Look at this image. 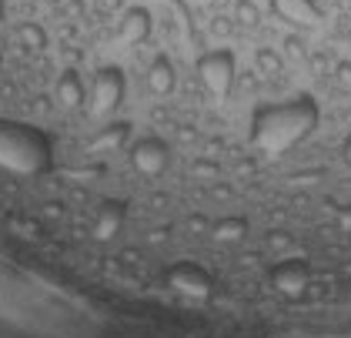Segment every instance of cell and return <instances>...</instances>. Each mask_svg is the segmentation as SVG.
I'll return each instance as SVG.
<instances>
[{
	"label": "cell",
	"instance_id": "cell-1",
	"mask_svg": "<svg viewBox=\"0 0 351 338\" xmlns=\"http://www.w3.org/2000/svg\"><path fill=\"white\" fill-rule=\"evenodd\" d=\"M318 101L311 94H295L288 101L258 104L251 114V144L268 157L288 155L318 128Z\"/></svg>",
	"mask_w": 351,
	"mask_h": 338
},
{
	"label": "cell",
	"instance_id": "cell-2",
	"mask_svg": "<svg viewBox=\"0 0 351 338\" xmlns=\"http://www.w3.org/2000/svg\"><path fill=\"white\" fill-rule=\"evenodd\" d=\"M197 80L208 87V94L224 101L231 91H234V80H238V57L231 47H215V51H204L194 64Z\"/></svg>",
	"mask_w": 351,
	"mask_h": 338
},
{
	"label": "cell",
	"instance_id": "cell-3",
	"mask_svg": "<svg viewBox=\"0 0 351 338\" xmlns=\"http://www.w3.org/2000/svg\"><path fill=\"white\" fill-rule=\"evenodd\" d=\"M124 94H128V78H124V71L121 67H101L94 80H90V87H87V111H90V117H97V121H104L110 117L121 101H124Z\"/></svg>",
	"mask_w": 351,
	"mask_h": 338
},
{
	"label": "cell",
	"instance_id": "cell-4",
	"mask_svg": "<svg viewBox=\"0 0 351 338\" xmlns=\"http://www.w3.org/2000/svg\"><path fill=\"white\" fill-rule=\"evenodd\" d=\"M268 285L288 298V302H298L308 295V285H311V264L304 258H281L268 268Z\"/></svg>",
	"mask_w": 351,
	"mask_h": 338
},
{
	"label": "cell",
	"instance_id": "cell-5",
	"mask_svg": "<svg viewBox=\"0 0 351 338\" xmlns=\"http://www.w3.org/2000/svg\"><path fill=\"white\" fill-rule=\"evenodd\" d=\"M164 285L171 291H178V295H184V298L201 302L215 291V278L194 261H174V264L164 268Z\"/></svg>",
	"mask_w": 351,
	"mask_h": 338
},
{
	"label": "cell",
	"instance_id": "cell-6",
	"mask_svg": "<svg viewBox=\"0 0 351 338\" xmlns=\"http://www.w3.org/2000/svg\"><path fill=\"white\" fill-rule=\"evenodd\" d=\"M128 161L141 178H161L164 171L171 168V148L161 137H137L134 144L128 148Z\"/></svg>",
	"mask_w": 351,
	"mask_h": 338
},
{
	"label": "cell",
	"instance_id": "cell-7",
	"mask_svg": "<svg viewBox=\"0 0 351 338\" xmlns=\"http://www.w3.org/2000/svg\"><path fill=\"white\" fill-rule=\"evenodd\" d=\"M271 14L285 24L301 27V30L318 27L324 21V10L315 0H271Z\"/></svg>",
	"mask_w": 351,
	"mask_h": 338
},
{
	"label": "cell",
	"instance_id": "cell-8",
	"mask_svg": "<svg viewBox=\"0 0 351 338\" xmlns=\"http://www.w3.org/2000/svg\"><path fill=\"white\" fill-rule=\"evenodd\" d=\"M151 30H154V17H151V10L147 7H128L124 14H121V24H117V34H121V41L128 44V47H141V44H147L151 41Z\"/></svg>",
	"mask_w": 351,
	"mask_h": 338
},
{
	"label": "cell",
	"instance_id": "cell-9",
	"mask_svg": "<svg viewBox=\"0 0 351 338\" xmlns=\"http://www.w3.org/2000/svg\"><path fill=\"white\" fill-rule=\"evenodd\" d=\"M144 84L154 98H171L174 87H178V74H174V64L167 54H154V60L147 64V74H144Z\"/></svg>",
	"mask_w": 351,
	"mask_h": 338
},
{
	"label": "cell",
	"instance_id": "cell-10",
	"mask_svg": "<svg viewBox=\"0 0 351 338\" xmlns=\"http://www.w3.org/2000/svg\"><path fill=\"white\" fill-rule=\"evenodd\" d=\"M124 221H128V208L121 205V201H104L101 211H97V221H94V241H110V238H117L121 228H124Z\"/></svg>",
	"mask_w": 351,
	"mask_h": 338
},
{
	"label": "cell",
	"instance_id": "cell-11",
	"mask_svg": "<svg viewBox=\"0 0 351 338\" xmlns=\"http://www.w3.org/2000/svg\"><path fill=\"white\" fill-rule=\"evenodd\" d=\"M54 98L64 111H81V107H87V87H84L81 74H77V71H64V74L57 78Z\"/></svg>",
	"mask_w": 351,
	"mask_h": 338
},
{
	"label": "cell",
	"instance_id": "cell-12",
	"mask_svg": "<svg viewBox=\"0 0 351 338\" xmlns=\"http://www.w3.org/2000/svg\"><path fill=\"white\" fill-rule=\"evenodd\" d=\"M208 234L215 238L217 245H238V241H244V234H247V218H244V214L217 218V221H211Z\"/></svg>",
	"mask_w": 351,
	"mask_h": 338
},
{
	"label": "cell",
	"instance_id": "cell-13",
	"mask_svg": "<svg viewBox=\"0 0 351 338\" xmlns=\"http://www.w3.org/2000/svg\"><path fill=\"white\" fill-rule=\"evenodd\" d=\"M17 41L27 51H44L47 47V30L37 24V21H24V24L17 27Z\"/></svg>",
	"mask_w": 351,
	"mask_h": 338
},
{
	"label": "cell",
	"instance_id": "cell-14",
	"mask_svg": "<svg viewBox=\"0 0 351 338\" xmlns=\"http://www.w3.org/2000/svg\"><path fill=\"white\" fill-rule=\"evenodd\" d=\"M254 67H258V74H265V78H278V74L285 71V57L274 51V47H258V51H254Z\"/></svg>",
	"mask_w": 351,
	"mask_h": 338
},
{
	"label": "cell",
	"instance_id": "cell-15",
	"mask_svg": "<svg viewBox=\"0 0 351 338\" xmlns=\"http://www.w3.org/2000/svg\"><path fill=\"white\" fill-rule=\"evenodd\" d=\"M234 24H241V27H258L261 24V10H258V3L238 0V3H234Z\"/></svg>",
	"mask_w": 351,
	"mask_h": 338
},
{
	"label": "cell",
	"instance_id": "cell-16",
	"mask_svg": "<svg viewBox=\"0 0 351 338\" xmlns=\"http://www.w3.org/2000/svg\"><path fill=\"white\" fill-rule=\"evenodd\" d=\"M285 47H288V57H304V41L301 37H288Z\"/></svg>",
	"mask_w": 351,
	"mask_h": 338
},
{
	"label": "cell",
	"instance_id": "cell-17",
	"mask_svg": "<svg viewBox=\"0 0 351 338\" xmlns=\"http://www.w3.org/2000/svg\"><path fill=\"white\" fill-rule=\"evenodd\" d=\"M194 174H211V178H215L217 168H215V164H204V161H197V164H194Z\"/></svg>",
	"mask_w": 351,
	"mask_h": 338
},
{
	"label": "cell",
	"instance_id": "cell-18",
	"mask_svg": "<svg viewBox=\"0 0 351 338\" xmlns=\"http://www.w3.org/2000/svg\"><path fill=\"white\" fill-rule=\"evenodd\" d=\"M341 157H345V164L351 168V131H348V137L341 141Z\"/></svg>",
	"mask_w": 351,
	"mask_h": 338
},
{
	"label": "cell",
	"instance_id": "cell-19",
	"mask_svg": "<svg viewBox=\"0 0 351 338\" xmlns=\"http://www.w3.org/2000/svg\"><path fill=\"white\" fill-rule=\"evenodd\" d=\"M338 221H341V228H348V232H351V208H341Z\"/></svg>",
	"mask_w": 351,
	"mask_h": 338
},
{
	"label": "cell",
	"instance_id": "cell-20",
	"mask_svg": "<svg viewBox=\"0 0 351 338\" xmlns=\"http://www.w3.org/2000/svg\"><path fill=\"white\" fill-rule=\"evenodd\" d=\"M104 7H108V10H117V7H121V0H104Z\"/></svg>",
	"mask_w": 351,
	"mask_h": 338
},
{
	"label": "cell",
	"instance_id": "cell-21",
	"mask_svg": "<svg viewBox=\"0 0 351 338\" xmlns=\"http://www.w3.org/2000/svg\"><path fill=\"white\" fill-rule=\"evenodd\" d=\"M3 17H7V7H3V0H0V24H3Z\"/></svg>",
	"mask_w": 351,
	"mask_h": 338
},
{
	"label": "cell",
	"instance_id": "cell-22",
	"mask_svg": "<svg viewBox=\"0 0 351 338\" xmlns=\"http://www.w3.org/2000/svg\"><path fill=\"white\" fill-rule=\"evenodd\" d=\"M40 3H47V7H54V3H60V0H40Z\"/></svg>",
	"mask_w": 351,
	"mask_h": 338
}]
</instances>
